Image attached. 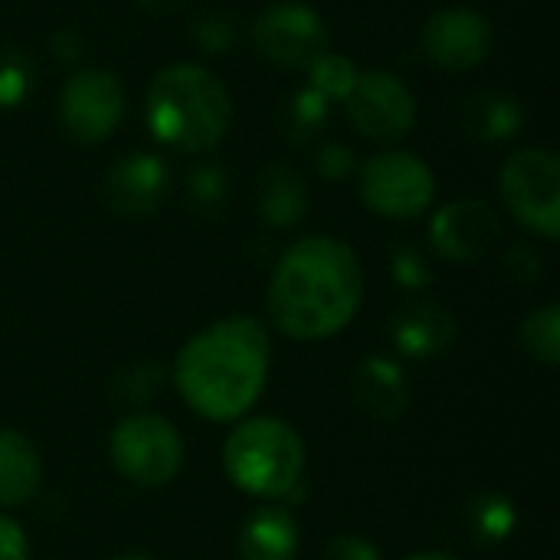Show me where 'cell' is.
<instances>
[{
	"label": "cell",
	"mask_w": 560,
	"mask_h": 560,
	"mask_svg": "<svg viewBox=\"0 0 560 560\" xmlns=\"http://www.w3.org/2000/svg\"><path fill=\"white\" fill-rule=\"evenodd\" d=\"M364 272L358 253L335 236H305L292 243L269 279V318L299 341L338 335L361 308Z\"/></svg>",
	"instance_id": "obj_1"
},
{
	"label": "cell",
	"mask_w": 560,
	"mask_h": 560,
	"mask_svg": "<svg viewBox=\"0 0 560 560\" xmlns=\"http://www.w3.org/2000/svg\"><path fill=\"white\" fill-rule=\"evenodd\" d=\"M269 361V331L249 315H233L207 325L180 348L174 384L194 413L230 423L259 400Z\"/></svg>",
	"instance_id": "obj_2"
},
{
	"label": "cell",
	"mask_w": 560,
	"mask_h": 560,
	"mask_svg": "<svg viewBox=\"0 0 560 560\" xmlns=\"http://www.w3.org/2000/svg\"><path fill=\"white\" fill-rule=\"evenodd\" d=\"M144 115L161 144L200 154L223 141L233 118V102L226 85L210 69L174 62L151 79Z\"/></svg>",
	"instance_id": "obj_3"
},
{
	"label": "cell",
	"mask_w": 560,
	"mask_h": 560,
	"mask_svg": "<svg viewBox=\"0 0 560 560\" xmlns=\"http://www.w3.org/2000/svg\"><path fill=\"white\" fill-rule=\"evenodd\" d=\"M223 469L240 492L279 502L289 499L302 482L305 443L285 420L253 417L226 436Z\"/></svg>",
	"instance_id": "obj_4"
},
{
	"label": "cell",
	"mask_w": 560,
	"mask_h": 560,
	"mask_svg": "<svg viewBox=\"0 0 560 560\" xmlns=\"http://www.w3.org/2000/svg\"><path fill=\"white\" fill-rule=\"evenodd\" d=\"M112 466L141 489L167 486L184 463V443L171 420L154 413L125 417L108 436Z\"/></svg>",
	"instance_id": "obj_5"
},
{
	"label": "cell",
	"mask_w": 560,
	"mask_h": 560,
	"mask_svg": "<svg viewBox=\"0 0 560 560\" xmlns=\"http://www.w3.org/2000/svg\"><path fill=\"white\" fill-rule=\"evenodd\" d=\"M502 200L545 240L560 236V161L551 148H522L502 167Z\"/></svg>",
	"instance_id": "obj_6"
},
{
	"label": "cell",
	"mask_w": 560,
	"mask_h": 560,
	"mask_svg": "<svg viewBox=\"0 0 560 560\" xmlns=\"http://www.w3.org/2000/svg\"><path fill=\"white\" fill-rule=\"evenodd\" d=\"M433 171L410 151H384L361 167V200L381 217H420L433 203Z\"/></svg>",
	"instance_id": "obj_7"
},
{
	"label": "cell",
	"mask_w": 560,
	"mask_h": 560,
	"mask_svg": "<svg viewBox=\"0 0 560 560\" xmlns=\"http://www.w3.org/2000/svg\"><path fill=\"white\" fill-rule=\"evenodd\" d=\"M253 43L259 56L282 69H308L328 49V30L312 7L279 0L253 20Z\"/></svg>",
	"instance_id": "obj_8"
},
{
	"label": "cell",
	"mask_w": 560,
	"mask_h": 560,
	"mask_svg": "<svg viewBox=\"0 0 560 560\" xmlns=\"http://www.w3.org/2000/svg\"><path fill=\"white\" fill-rule=\"evenodd\" d=\"M125 115L121 82L105 69H82L69 75L59 95L62 131L79 144L105 141Z\"/></svg>",
	"instance_id": "obj_9"
},
{
	"label": "cell",
	"mask_w": 560,
	"mask_h": 560,
	"mask_svg": "<svg viewBox=\"0 0 560 560\" xmlns=\"http://www.w3.org/2000/svg\"><path fill=\"white\" fill-rule=\"evenodd\" d=\"M351 125L377 141H397L413 128L417 105L410 89L384 69L374 72H358L348 98H345Z\"/></svg>",
	"instance_id": "obj_10"
},
{
	"label": "cell",
	"mask_w": 560,
	"mask_h": 560,
	"mask_svg": "<svg viewBox=\"0 0 560 560\" xmlns=\"http://www.w3.org/2000/svg\"><path fill=\"white\" fill-rule=\"evenodd\" d=\"M492 26L482 13L466 7H446L436 10L420 33V46L430 62H436L446 72H469L482 66L492 52Z\"/></svg>",
	"instance_id": "obj_11"
},
{
	"label": "cell",
	"mask_w": 560,
	"mask_h": 560,
	"mask_svg": "<svg viewBox=\"0 0 560 560\" xmlns=\"http://www.w3.org/2000/svg\"><path fill=\"white\" fill-rule=\"evenodd\" d=\"M167 190H171L167 164L158 154H141V151L115 161L102 180L105 207L125 220L151 217L154 210H161V203L167 200Z\"/></svg>",
	"instance_id": "obj_12"
},
{
	"label": "cell",
	"mask_w": 560,
	"mask_h": 560,
	"mask_svg": "<svg viewBox=\"0 0 560 560\" xmlns=\"http://www.w3.org/2000/svg\"><path fill=\"white\" fill-rule=\"evenodd\" d=\"M502 223L482 200H453L436 210L430 223V243L436 256L450 262H476L499 243Z\"/></svg>",
	"instance_id": "obj_13"
},
{
	"label": "cell",
	"mask_w": 560,
	"mask_h": 560,
	"mask_svg": "<svg viewBox=\"0 0 560 560\" xmlns=\"http://www.w3.org/2000/svg\"><path fill=\"white\" fill-rule=\"evenodd\" d=\"M456 335H459L456 315L430 299L407 302L390 318V341L404 358H417V361L440 358L456 345Z\"/></svg>",
	"instance_id": "obj_14"
},
{
	"label": "cell",
	"mask_w": 560,
	"mask_h": 560,
	"mask_svg": "<svg viewBox=\"0 0 560 560\" xmlns=\"http://www.w3.org/2000/svg\"><path fill=\"white\" fill-rule=\"evenodd\" d=\"M354 404L374 420H397L410 404V384L397 361L390 358H364L351 374Z\"/></svg>",
	"instance_id": "obj_15"
},
{
	"label": "cell",
	"mask_w": 560,
	"mask_h": 560,
	"mask_svg": "<svg viewBox=\"0 0 560 560\" xmlns=\"http://www.w3.org/2000/svg\"><path fill=\"white\" fill-rule=\"evenodd\" d=\"M302 545L299 518L292 509L266 502L253 509L240 528V558L243 560H295Z\"/></svg>",
	"instance_id": "obj_16"
},
{
	"label": "cell",
	"mask_w": 560,
	"mask_h": 560,
	"mask_svg": "<svg viewBox=\"0 0 560 560\" xmlns=\"http://www.w3.org/2000/svg\"><path fill=\"white\" fill-rule=\"evenodd\" d=\"M43 463L20 430H0V509L26 505L39 489Z\"/></svg>",
	"instance_id": "obj_17"
},
{
	"label": "cell",
	"mask_w": 560,
	"mask_h": 560,
	"mask_svg": "<svg viewBox=\"0 0 560 560\" xmlns=\"http://www.w3.org/2000/svg\"><path fill=\"white\" fill-rule=\"evenodd\" d=\"M525 112L505 92H476L459 108V125L476 141H505L522 131Z\"/></svg>",
	"instance_id": "obj_18"
},
{
	"label": "cell",
	"mask_w": 560,
	"mask_h": 560,
	"mask_svg": "<svg viewBox=\"0 0 560 560\" xmlns=\"http://www.w3.org/2000/svg\"><path fill=\"white\" fill-rule=\"evenodd\" d=\"M305 210H308V194H305L302 177L285 164L266 167L259 177V217L269 226L289 230L302 223Z\"/></svg>",
	"instance_id": "obj_19"
},
{
	"label": "cell",
	"mask_w": 560,
	"mask_h": 560,
	"mask_svg": "<svg viewBox=\"0 0 560 560\" xmlns=\"http://www.w3.org/2000/svg\"><path fill=\"white\" fill-rule=\"evenodd\" d=\"M518 528V509L509 495L482 492L469 502V532L482 545H502Z\"/></svg>",
	"instance_id": "obj_20"
},
{
	"label": "cell",
	"mask_w": 560,
	"mask_h": 560,
	"mask_svg": "<svg viewBox=\"0 0 560 560\" xmlns=\"http://www.w3.org/2000/svg\"><path fill=\"white\" fill-rule=\"evenodd\" d=\"M522 348L528 351V358L558 368L560 364V308L558 305H545L535 308L525 322H522Z\"/></svg>",
	"instance_id": "obj_21"
},
{
	"label": "cell",
	"mask_w": 560,
	"mask_h": 560,
	"mask_svg": "<svg viewBox=\"0 0 560 560\" xmlns=\"http://www.w3.org/2000/svg\"><path fill=\"white\" fill-rule=\"evenodd\" d=\"M354 79H358L354 62L348 56H338V52H328V49L322 56H315L312 66H308V85L315 92H322L328 102H345Z\"/></svg>",
	"instance_id": "obj_22"
},
{
	"label": "cell",
	"mask_w": 560,
	"mask_h": 560,
	"mask_svg": "<svg viewBox=\"0 0 560 560\" xmlns=\"http://www.w3.org/2000/svg\"><path fill=\"white\" fill-rule=\"evenodd\" d=\"M226 200H230V180H226L223 167L203 164V167L190 171V177H187V203H190L194 213L217 217V213H223Z\"/></svg>",
	"instance_id": "obj_23"
},
{
	"label": "cell",
	"mask_w": 560,
	"mask_h": 560,
	"mask_svg": "<svg viewBox=\"0 0 560 560\" xmlns=\"http://www.w3.org/2000/svg\"><path fill=\"white\" fill-rule=\"evenodd\" d=\"M164 377L167 371L161 364H135L112 381V394L121 400V407H138V404L144 407L148 400L158 397Z\"/></svg>",
	"instance_id": "obj_24"
},
{
	"label": "cell",
	"mask_w": 560,
	"mask_h": 560,
	"mask_svg": "<svg viewBox=\"0 0 560 560\" xmlns=\"http://www.w3.org/2000/svg\"><path fill=\"white\" fill-rule=\"evenodd\" d=\"M33 89V59L23 49H0V108L20 105Z\"/></svg>",
	"instance_id": "obj_25"
},
{
	"label": "cell",
	"mask_w": 560,
	"mask_h": 560,
	"mask_svg": "<svg viewBox=\"0 0 560 560\" xmlns=\"http://www.w3.org/2000/svg\"><path fill=\"white\" fill-rule=\"evenodd\" d=\"M390 272H394V282L400 289H410V292H420L433 282V272L423 259L420 249H413L410 243H397L394 253H390Z\"/></svg>",
	"instance_id": "obj_26"
},
{
	"label": "cell",
	"mask_w": 560,
	"mask_h": 560,
	"mask_svg": "<svg viewBox=\"0 0 560 560\" xmlns=\"http://www.w3.org/2000/svg\"><path fill=\"white\" fill-rule=\"evenodd\" d=\"M328 118V98L322 92H315L312 85L295 92L292 95V105H289V128L299 131L302 138L318 131V125Z\"/></svg>",
	"instance_id": "obj_27"
},
{
	"label": "cell",
	"mask_w": 560,
	"mask_h": 560,
	"mask_svg": "<svg viewBox=\"0 0 560 560\" xmlns=\"http://www.w3.org/2000/svg\"><path fill=\"white\" fill-rule=\"evenodd\" d=\"M194 39L200 43L203 52H230V46L236 43V23L226 13L207 10L194 26Z\"/></svg>",
	"instance_id": "obj_28"
},
{
	"label": "cell",
	"mask_w": 560,
	"mask_h": 560,
	"mask_svg": "<svg viewBox=\"0 0 560 560\" xmlns=\"http://www.w3.org/2000/svg\"><path fill=\"white\" fill-rule=\"evenodd\" d=\"M325 560H381V548L364 535H335L325 548Z\"/></svg>",
	"instance_id": "obj_29"
},
{
	"label": "cell",
	"mask_w": 560,
	"mask_h": 560,
	"mask_svg": "<svg viewBox=\"0 0 560 560\" xmlns=\"http://www.w3.org/2000/svg\"><path fill=\"white\" fill-rule=\"evenodd\" d=\"M318 171L328 180H345L354 171V151L345 144H325L318 154Z\"/></svg>",
	"instance_id": "obj_30"
},
{
	"label": "cell",
	"mask_w": 560,
	"mask_h": 560,
	"mask_svg": "<svg viewBox=\"0 0 560 560\" xmlns=\"http://www.w3.org/2000/svg\"><path fill=\"white\" fill-rule=\"evenodd\" d=\"M505 272L512 276V279H518V282H535V279H541V256L535 253V249H528V246H515V249H509V256H505Z\"/></svg>",
	"instance_id": "obj_31"
},
{
	"label": "cell",
	"mask_w": 560,
	"mask_h": 560,
	"mask_svg": "<svg viewBox=\"0 0 560 560\" xmlns=\"http://www.w3.org/2000/svg\"><path fill=\"white\" fill-rule=\"evenodd\" d=\"M0 560H30V541L10 515H0Z\"/></svg>",
	"instance_id": "obj_32"
},
{
	"label": "cell",
	"mask_w": 560,
	"mask_h": 560,
	"mask_svg": "<svg viewBox=\"0 0 560 560\" xmlns=\"http://www.w3.org/2000/svg\"><path fill=\"white\" fill-rule=\"evenodd\" d=\"M52 56H56L59 62H75V59L82 56V43H79V36H75V33H69V30L56 33V36H52Z\"/></svg>",
	"instance_id": "obj_33"
},
{
	"label": "cell",
	"mask_w": 560,
	"mask_h": 560,
	"mask_svg": "<svg viewBox=\"0 0 560 560\" xmlns=\"http://www.w3.org/2000/svg\"><path fill=\"white\" fill-rule=\"evenodd\" d=\"M144 10H154V13H167V10H177L184 0H138Z\"/></svg>",
	"instance_id": "obj_34"
},
{
	"label": "cell",
	"mask_w": 560,
	"mask_h": 560,
	"mask_svg": "<svg viewBox=\"0 0 560 560\" xmlns=\"http://www.w3.org/2000/svg\"><path fill=\"white\" fill-rule=\"evenodd\" d=\"M407 560H459L453 558V555H446V551H423V555H413V558Z\"/></svg>",
	"instance_id": "obj_35"
},
{
	"label": "cell",
	"mask_w": 560,
	"mask_h": 560,
	"mask_svg": "<svg viewBox=\"0 0 560 560\" xmlns=\"http://www.w3.org/2000/svg\"><path fill=\"white\" fill-rule=\"evenodd\" d=\"M112 560H151V558H144V555H118V558H112Z\"/></svg>",
	"instance_id": "obj_36"
}]
</instances>
